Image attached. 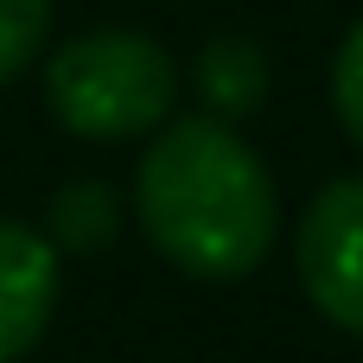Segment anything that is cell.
<instances>
[{"label": "cell", "mask_w": 363, "mask_h": 363, "mask_svg": "<svg viewBox=\"0 0 363 363\" xmlns=\"http://www.w3.org/2000/svg\"><path fill=\"white\" fill-rule=\"evenodd\" d=\"M134 211L147 223V242L198 281L255 274L274 249L281 217L268 166L217 115H185L147 147L134 172Z\"/></svg>", "instance_id": "6da1fadb"}, {"label": "cell", "mask_w": 363, "mask_h": 363, "mask_svg": "<svg viewBox=\"0 0 363 363\" xmlns=\"http://www.w3.org/2000/svg\"><path fill=\"white\" fill-rule=\"evenodd\" d=\"M45 102L83 140H134L179 102V70L147 32H83L45 64Z\"/></svg>", "instance_id": "7a4b0ae2"}, {"label": "cell", "mask_w": 363, "mask_h": 363, "mask_svg": "<svg viewBox=\"0 0 363 363\" xmlns=\"http://www.w3.org/2000/svg\"><path fill=\"white\" fill-rule=\"evenodd\" d=\"M294 262L306 300L363 338V179H338L306 204Z\"/></svg>", "instance_id": "3957f363"}, {"label": "cell", "mask_w": 363, "mask_h": 363, "mask_svg": "<svg viewBox=\"0 0 363 363\" xmlns=\"http://www.w3.org/2000/svg\"><path fill=\"white\" fill-rule=\"evenodd\" d=\"M57 306V249L45 230L0 217V363H19L51 325Z\"/></svg>", "instance_id": "277c9868"}, {"label": "cell", "mask_w": 363, "mask_h": 363, "mask_svg": "<svg viewBox=\"0 0 363 363\" xmlns=\"http://www.w3.org/2000/svg\"><path fill=\"white\" fill-rule=\"evenodd\" d=\"M198 96H204V108H211L217 121L255 115L262 96H268V51H262L255 38H242V32L211 38L204 57H198Z\"/></svg>", "instance_id": "5b68a950"}, {"label": "cell", "mask_w": 363, "mask_h": 363, "mask_svg": "<svg viewBox=\"0 0 363 363\" xmlns=\"http://www.w3.org/2000/svg\"><path fill=\"white\" fill-rule=\"evenodd\" d=\"M115 223H121V204H115V191H108L102 179L64 185V191L51 198V211H45V236H51V249H64V255L102 249V242L115 236Z\"/></svg>", "instance_id": "8992f818"}, {"label": "cell", "mask_w": 363, "mask_h": 363, "mask_svg": "<svg viewBox=\"0 0 363 363\" xmlns=\"http://www.w3.org/2000/svg\"><path fill=\"white\" fill-rule=\"evenodd\" d=\"M51 32V0H0V83L32 70Z\"/></svg>", "instance_id": "52a82bcc"}, {"label": "cell", "mask_w": 363, "mask_h": 363, "mask_svg": "<svg viewBox=\"0 0 363 363\" xmlns=\"http://www.w3.org/2000/svg\"><path fill=\"white\" fill-rule=\"evenodd\" d=\"M332 108H338L345 134L363 147V19L345 32V45L332 57Z\"/></svg>", "instance_id": "ba28073f"}]
</instances>
